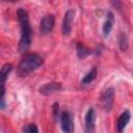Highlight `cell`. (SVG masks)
I'll return each instance as SVG.
<instances>
[{"label":"cell","mask_w":133,"mask_h":133,"mask_svg":"<svg viewBox=\"0 0 133 133\" xmlns=\"http://www.w3.org/2000/svg\"><path fill=\"white\" fill-rule=\"evenodd\" d=\"M118 45H119L121 50L123 51H126L128 49V37L125 32H121L118 36Z\"/></svg>","instance_id":"5bb4252c"},{"label":"cell","mask_w":133,"mask_h":133,"mask_svg":"<svg viewBox=\"0 0 133 133\" xmlns=\"http://www.w3.org/2000/svg\"><path fill=\"white\" fill-rule=\"evenodd\" d=\"M17 17L21 27V38L19 43V51L21 53H26L29 50L32 42V29L29 23L28 12L24 8L20 7L17 10Z\"/></svg>","instance_id":"6da1fadb"},{"label":"cell","mask_w":133,"mask_h":133,"mask_svg":"<svg viewBox=\"0 0 133 133\" xmlns=\"http://www.w3.org/2000/svg\"><path fill=\"white\" fill-rule=\"evenodd\" d=\"M52 110H53V116H54V118L57 119V118L59 117V115H60V114H59V104H58L57 102L53 104Z\"/></svg>","instance_id":"2e32d148"},{"label":"cell","mask_w":133,"mask_h":133,"mask_svg":"<svg viewBox=\"0 0 133 133\" xmlns=\"http://www.w3.org/2000/svg\"><path fill=\"white\" fill-rule=\"evenodd\" d=\"M130 118H131V113L129 110H125L117 118V122H116V131L117 133H123V131L125 130V128L127 127V125L129 124L130 122Z\"/></svg>","instance_id":"9c48e42d"},{"label":"cell","mask_w":133,"mask_h":133,"mask_svg":"<svg viewBox=\"0 0 133 133\" xmlns=\"http://www.w3.org/2000/svg\"><path fill=\"white\" fill-rule=\"evenodd\" d=\"M12 70L11 63H5L0 69V88L5 87V82Z\"/></svg>","instance_id":"8fae6325"},{"label":"cell","mask_w":133,"mask_h":133,"mask_svg":"<svg viewBox=\"0 0 133 133\" xmlns=\"http://www.w3.org/2000/svg\"><path fill=\"white\" fill-rule=\"evenodd\" d=\"M97 75H98L97 68L94 66V68L90 69V70L84 75V77L81 79V84H82V85H87V84L91 83V82L97 78Z\"/></svg>","instance_id":"7c38bea8"},{"label":"cell","mask_w":133,"mask_h":133,"mask_svg":"<svg viewBox=\"0 0 133 133\" xmlns=\"http://www.w3.org/2000/svg\"><path fill=\"white\" fill-rule=\"evenodd\" d=\"M60 127L63 133H73L74 132V123H73V116L70 111L63 110L60 115Z\"/></svg>","instance_id":"3957f363"},{"label":"cell","mask_w":133,"mask_h":133,"mask_svg":"<svg viewBox=\"0 0 133 133\" xmlns=\"http://www.w3.org/2000/svg\"><path fill=\"white\" fill-rule=\"evenodd\" d=\"M44 62L42 56L36 53H26L18 65V74L20 76H26L33 71L37 70Z\"/></svg>","instance_id":"7a4b0ae2"},{"label":"cell","mask_w":133,"mask_h":133,"mask_svg":"<svg viewBox=\"0 0 133 133\" xmlns=\"http://www.w3.org/2000/svg\"><path fill=\"white\" fill-rule=\"evenodd\" d=\"M96 124V112L92 107L88 108L84 117V130L85 133H94Z\"/></svg>","instance_id":"52a82bcc"},{"label":"cell","mask_w":133,"mask_h":133,"mask_svg":"<svg viewBox=\"0 0 133 133\" xmlns=\"http://www.w3.org/2000/svg\"><path fill=\"white\" fill-rule=\"evenodd\" d=\"M55 25V17L54 15H46L43 17L39 23V31L42 34H48L50 33Z\"/></svg>","instance_id":"8992f818"},{"label":"cell","mask_w":133,"mask_h":133,"mask_svg":"<svg viewBox=\"0 0 133 133\" xmlns=\"http://www.w3.org/2000/svg\"><path fill=\"white\" fill-rule=\"evenodd\" d=\"M74 17H75V10H74V9H69V10H66V12L64 14V18H63L62 26H61L62 34H63L64 36H69V35L71 34L72 25H73V21H74Z\"/></svg>","instance_id":"5b68a950"},{"label":"cell","mask_w":133,"mask_h":133,"mask_svg":"<svg viewBox=\"0 0 133 133\" xmlns=\"http://www.w3.org/2000/svg\"><path fill=\"white\" fill-rule=\"evenodd\" d=\"M23 133H38L37 126L35 124H27L23 128Z\"/></svg>","instance_id":"9a60e30c"},{"label":"cell","mask_w":133,"mask_h":133,"mask_svg":"<svg viewBox=\"0 0 133 133\" xmlns=\"http://www.w3.org/2000/svg\"><path fill=\"white\" fill-rule=\"evenodd\" d=\"M113 23H114V15L111 11H109L107 14L106 20L104 21L103 26H102V31H103V34H104L105 37H107L110 34L111 29L113 27Z\"/></svg>","instance_id":"30bf717a"},{"label":"cell","mask_w":133,"mask_h":133,"mask_svg":"<svg viewBox=\"0 0 133 133\" xmlns=\"http://www.w3.org/2000/svg\"><path fill=\"white\" fill-rule=\"evenodd\" d=\"M114 88L112 87H109L107 88L103 94H102V97H101V103H102V106L104 108V110L106 111H110L112 106H113V102H114Z\"/></svg>","instance_id":"277c9868"},{"label":"cell","mask_w":133,"mask_h":133,"mask_svg":"<svg viewBox=\"0 0 133 133\" xmlns=\"http://www.w3.org/2000/svg\"><path fill=\"white\" fill-rule=\"evenodd\" d=\"M61 88V83L57 81H52L49 83H46L39 87V92L44 96H49L55 91H58Z\"/></svg>","instance_id":"ba28073f"},{"label":"cell","mask_w":133,"mask_h":133,"mask_svg":"<svg viewBox=\"0 0 133 133\" xmlns=\"http://www.w3.org/2000/svg\"><path fill=\"white\" fill-rule=\"evenodd\" d=\"M76 51H77V55L79 58H85L86 56H88L90 54V50L82 44H77Z\"/></svg>","instance_id":"4fadbf2b"}]
</instances>
